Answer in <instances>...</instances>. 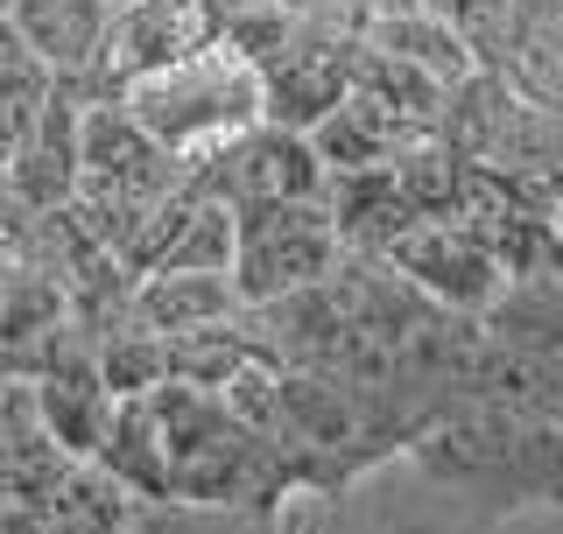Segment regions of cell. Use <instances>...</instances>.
<instances>
[{
    "mask_svg": "<svg viewBox=\"0 0 563 534\" xmlns=\"http://www.w3.org/2000/svg\"><path fill=\"white\" fill-rule=\"evenodd\" d=\"M120 105L155 148H169L176 163H198L261 127V70H246L225 43H211L198 57L128 85Z\"/></svg>",
    "mask_w": 563,
    "mask_h": 534,
    "instance_id": "obj_1",
    "label": "cell"
},
{
    "mask_svg": "<svg viewBox=\"0 0 563 534\" xmlns=\"http://www.w3.org/2000/svg\"><path fill=\"white\" fill-rule=\"evenodd\" d=\"M240 219V254H233V289L246 310H275V302L324 289L345 260V240L324 204H254Z\"/></svg>",
    "mask_w": 563,
    "mask_h": 534,
    "instance_id": "obj_2",
    "label": "cell"
},
{
    "mask_svg": "<svg viewBox=\"0 0 563 534\" xmlns=\"http://www.w3.org/2000/svg\"><path fill=\"white\" fill-rule=\"evenodd\" d=\"M211 43H219V8L211 0H134V8H113V29H106V49L92 70V99H120L128 85L198 57Z\"/></svg>",
    "mask_w": 563,
    "mask_h": 534,
    "instance_id": "obj_3",
    "label": "cell"
},
{
    "mask_svg": "<svg viewBox=\"0 0 563 534\" xmlns=\"http://www.w3.org/2000/svg\"><path fill=\"white\" fill-rule=\"evenodd\" d=\"M387 267H395L401 281L422 296V302H437V310H451V316H479L493 296H500V281H507V267L500 254L472 233L465 219H437V225H409L395 246L380 254Z\"/></svg>",
    "mask_w": 563,
    "mask_h": 534,
    "instance_id": "obj_4",
    "label": "cell"
},
{
    "mask_svg": "<svg viewBox=\"0 0 563 534\" xmlns=\"http://www.w3.org/2000/svg\"><path fill=\"white\" fill-rule=\"evenodd\" d=\"M85 105H92L85 85H57L43 120H35V134L22 141V155L8 163V190L22 204V219L78 204V190H85Z\"/></svg>",
    "mask_w": 563,
    "mask_h": 534,
    "instance_id": "obj_5",
    "label": "cell"
},
{
    "mask_svg": "<svg viewBox=\"0 0 563 534\" xmlns=\"http://www.w3.org/2000/svg\"><path fill=\"white\" fill-rule=\"evenodd\" d=\"M169 190H190V163L155 148L120 99L85 105V190L78 198H169Z\"/></svg>",
    "mask_w": 563,
    "mask_h": 534,
    "instance_id": "obj_6",
    "label": "cell"
},
{
    "mask_svg": "<svg viewBox=\"0 0 563 534\" xmlns=\"http://www.w3.org/2000/svg\"><path fill=\"white\" fill-rule=\"evenodd\" d=\"M8 29L49 85H85L92 92L106 29H113V0H8Z\"/></svg>",
    "mask_w": 563,
    "mask_h": 534,
    "instance_id": "obj_7",
    "label": "cell"
},
{
    "mask_svg": "<svg viewBox=\"0 0 563 534\" xmlns=\"http://www.w3.org/2000/svg\"><path fill=\"white\" fill-rule=\"evenodd\" d=\"M493 78L521 105L563 120V0H515L500 57H493Z\"/></svg>",
    "mask_w": 563,
    "mask_h": 534,
    "instance_id": "obj_8",
    "label": "cell"
},
{
    "mask_svg": "<svg viewBox=\"0 0 563 534\" xmlns=\"http://www.w3.org/2000/svg\"><path fill=\"white\" fill-rule=\"evenodd\" d=\"M479 331L500 359H556L563 352V275L556 267L507 275L500 296L479 310Z\"/></svg>",
    "mask_w": 563,
    "mask_h": 534,
    "instance_id": "obj_9",
    "label": "cell"
},
{
    "mask_svg": "<svg viewBox=\"0 0 563 534\" xmlns=\"http://www.w3.org/2000/svg\"><path fill=\"white\" fill-rule=\"evenodd\" d=\"M246 316L233 275H141L134 281V324L155 337H184Z\"/></svg>",
    "mask_w": 563,
    "mask_h": 534,
    "instance_id": "obj_10",
    "label": "cell"
},
{
    "mask_svg": "<svg viewBox=\"0 0 563 534\" xmlns=\"http://www.w3.org/2000/svg\"><path fill=\"white\" fill-rule=\"evenodd\" d=\"M360 43H366V49H380V57H395V64H409V70H422V78H437L444 92H457L465 78H479L472 49L444 29V14H422V8L395 14V22H374V29L360 35Z\"/></svg>",
    "mask_w": 563,
    "mask_h": 534,
    "instance_id": "obj_11",
    "label": "cell"
},
{
    "mask_svg": "<svg viewBox=\"0 0 563 534\" xmlns=\"http://www.w3.org/2000/svg\"><path fill=\"white\" fill-rule=\"evenodd\" d=\"M92 366H99V387L113 401H148V394H163V387H169V345L155 331H141L134 316L99 337Z\"/></svg>",
    "mask_w": 563,
    "mask_h": 534,
    "instance_id": "obj_12",
    "label": "cell"
},
{
    "mask_svg": "<svg viewBox=\"0 0 563 534\" xmlns=\"http://www.w3.org/2000/svg\"><path fill=\"white\" fill-rule=\"evenodd\" d=\"M233 254H240V219L211 198H190L176 240L163 246V260L148 275H233Z\"/></svg>",
    "mask_w": 563,
    "mask_h": 534,
    "instance_id": "obj_13",
    "label": "cell"
},
{
    "mask_svg": "<svg viewBox=\"0 0 563 534\" xmlns=\"http://www.w3.org/2000/svg\"><path fill=\"white\" fill-rule=\"evenodd\" d=\"M49 92H57V85H49L35 64H8V70H0V169L22 155V141L35 134V120H43Z\"/></svg>",
    "mask_w": 563,
    "mask_h": 534,
    "instance_id": "obj_14",
    "label": "cell"
},
{
    "mask_svg": "<svg viewBox=\"0 0 563 534\" xmlns=\"http://www.w3.org/2000/svg\"><path fill=\"white\" fill-rule=\"evenodd\" d=\"M437 14H444V29L472 49V64L493 70V57H500V35H507V14H515V0H444Z\"/></svg>",
    "mask_w": 563,
    "mask_h": 534,
    "instance_id": "obj_15",
    "label": "cell"
},
{
    "mask_svg": "<svg viewBox=\"0 0 563 534\" xmlns=\"http://www.w3.org/2000/svg\"><path fill=\"white\" fill-rule=\"evenodd\" d=\"M409 8H416V0H339V14H345L360 35L374 29V22H395V14H409Z\"/></svg>",
    "mask_w": 563,
    "mask_h": 534,
    "instance_id": "obj_16",
    "label": "cell"
},
{
    "mask_svg": "<svg viewBox=\"0 0 563 534\" xmlns=\"http://www.w3.org/2000/svg\"><path fill=\"white\" fill-rule=\"evenodd\" d=\"M268 8H282L289 22H331V14H339V0H268Z\"/></svg>",
    "mask_w": 563,
    "mask_h": 534,
    "instance_id": "obj_17",
    "label": "cell"
},
{
    "mask_svg": "<svg viewBox=\"0 0 563 534\" xmlns=\"http://www.w3.org/2000/svg\"><path fill=\"white\" fill-rule=\"evenodd\" d=\"M14 225H22V204H14V190H8V169H0V246L14 240Z\"/></svg>",
    "mask_w": 563,
    "mask_h": 534,
    "instance_id": "obj_18",
    "label": "cell"
},
{
    "mask_svg": "<svg viewBox=\"0 0 563 534\" xmlns=\"http://www.w3.org/2000/svg\"><path fill=\"white\" fill-rule=\"evenodd\" d=\"M219 14H240V8H261V0H211Z\"/></svg>",
    "mask_w": 563,
    "mask_h": 534,
    "instance_id": "obj_19",
    "label": "cell"
},
{
    "mask_svg": "<svg viewBox=\"0 0 563 534\" xmlns=\"http://www.w3.org/2000/svg\"><path fill=\"white\" fill-rule=\"evenodd\" d=\"M0 310H8V267H0Z\"/></svg>",
    "mask_w": 563,
    "mask_h": 534,
    "instance_id": "obj_20",
    "label": "cell"
},
{
    "mask_svg": "<svg viewBox=\"0 0 563 534\" xmlns=\"http://www.w3.org/2000/svg\"><path fill=\"white\" fill-rule=\"evenodd\" d=\"M416 8H422V14H437V8H444V0H416Z\"/></svg>",
    "mask_w": 563,
    "mask_h": 534,
    "instance_id": "obj_21",
    "label": "cell"
},
{
    "mask_svg": "<svg viewBox=\"0 0 563 534\" xmlns=\"http://www.w3.org/2000/svg\"><path fill=\"white\" fill-rule=\"evenodd\" d=\"M113 8H134V0H113Z\"/></svg>",
    "mask_w": 563,
    "mask_h": 534,
    "instance_id": "obj_22",
    "label": "cell"
},
{
    "mask_svg": "<svg viewBox=\"0 0 563 534\" xmlns=\"http://www.w3.org/2000/svg\"><path fill=\"white\" fill-rule=\"evenodd\" d=\"M0 14H8V0H0Z\"/></svg>",
    "mask_w": 563,
    "mask_h": 534,
    "instance_id": "obj_23",
    "label": "cell"
}]
</instances>
